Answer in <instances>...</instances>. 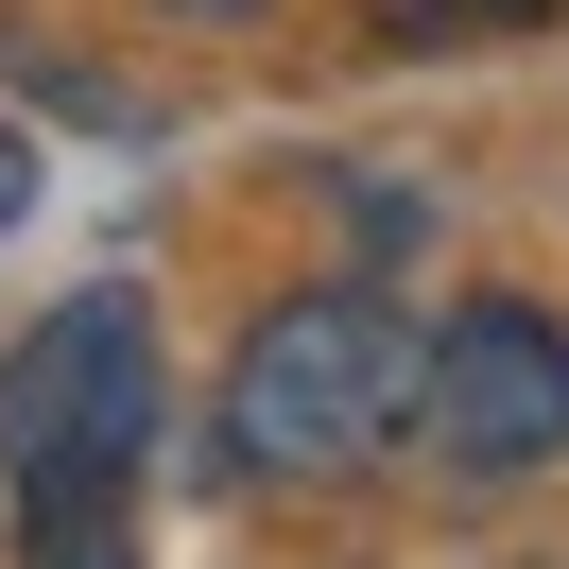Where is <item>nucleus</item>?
Masks as SVG:
<instances>
[{
    "label": "nucleus",
    "mask_w": 569,
    "mask_h": 569,
    "mask_svg": "<svg viewBox=\"0 0 569 569\" xmlns=\"http://www.w3.org/2000/svg\"><path fill=\"white\" fill-rule=\"evenodd\" d=\"M415 380H431V328L380 277H311L224 362V466L242 483H346V466H380L415 431Z\"/></svg>",
    "instance_id": "obj_1"
},
{
    "label": "nucleus",
    "mask_w": 569,
    "mask_h": 569,
    "mask_svg": "<svg viewBox=\"0 0 569 569\" xmlns=\"http://www.w3.org/2000/svg\"><path fill=\"white\" fill-rule=\"evenodd\" d=\"M156 449V311L139 293H52L0 346V483L18 500H121Z\"/></svg>",
    "instance_id": "obj_2"
},
{
    "label": "nucleus",
    "mask_w": 569,
    "mask_h": 569,
    "mask_svg": "<svg viewBox=\"0 0 569 569\" xmlns=\"http://www.w3.org/2000/svg\"><path fill=\"white\" fill-rule=\"evenodd\" d=\"M415 431L449 483H535L569 466V328L535 293H466L431 328V380H415Z\"/></svg>",
    "instance_id": "obj_3"
},
{
    "label": "nucleus",
    "mask_w": 569,
    "mask_h": 569,
    "mask_svg": "<svg viewBox=\"0 0 569 569\" xmlns=\"http://www.w3.org/2000/svg\"><path fill=\"white\" fill-rule=\"evenodd\" d=\"M18 569H139L121 500H18Z\"/></svg>",
    "instance_id": "obj_4"
},
{
    "label": "nucleus",
    "mask_w": 569,
    "mask_h": 569,
    "mask_svg": "<svg viewBox=\"0 0 569 569\" xmlns=\"http://www.w3.org/2000/svg\"><path fill=\"white\" fill-rule=\"evenodd\" d=\"M535 18H569V0H380L397 52H466V36H535Z\"/></svg>",
    "instance_id": "obj_5"
},
{
    "label": "nucleus",
    "mask_w": 569,
    "mask_h": 569,
    "mask_svg": "<svg viewBox=\"0 0 569 569\" xmlns=\"http://www.w3.org/2000/svg\"><path fill=\"white\" fill-rule=\"evenodd\" d=\"M0 224H18V139H0Z\"/></svg>",
    "instance_id": "obj_6"
},
{
    "label": "nucleus",
    "mask_w": 569,
    "mask_h": 569,
    "mask_svg": "<svg viewBox=\"0 0 569 569\" xmlns=\"http://www.w3.org/2000/svg\"><path fill=\"white\" fill-rule=\"evenodd\" d=\"M173 18H259V0H173Z\"/></svg>",
    "instance_id": "obj_7"
}]
</instances>
